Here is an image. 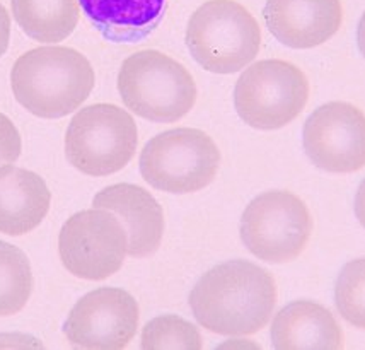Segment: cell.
I'll use <instances>...</instances> for the list:
<instances>
[{"label": "cell", "mask_w": 365, "mask_h": 350, "mask_svg": "<svg viewBox=\"0 0 365 350\" xmlns=\"http://www.w3.org/2000/svg\"><path fill=\"white\" fill-rule=\"evenodd\" d=\"M277 284L267 270L230 260L202 275L190 294V308L208 331L225 336L253 335L270 321Z\"/></svg>", "instance_id": "6da1fadb"}, {"label": "cell", "mask_w": 365, "mask_h": 350, "mask_svg": "<svg viewBox=\"0 0 365 350\" xmlns=\"http://www.w3.org/2000/svg\"><path fill=\"white\" fill-rule=\"evenodd\" d=\"M19 104L40 118H62L79 109L94 87L89 60L73 48L41 46L17 59L11 72Z\"/></svg>", "instance_id": "7a4b0ae2"}, {"label": "cell", "mask_w": 365, "mask_h": 350, "mask_svg": "<svg viewBox=\"0 0 365 350\" xmlns=\"http://www.w3.org/2000/svg\"><path fill=\"white\" fill-rule=\"evenodd\" d=\"M125 106L154 124H175L197 103V84L180 62L158 50H143L125 60L118 74Z\"/></svg>", "instance_id": "3957f363"}, {"label": "cell", "mask_w": 365, "mask_h": 350, "mask_svg": "<svg viewBox=\"0 0 365 350\" xmlns=\"http://www.w3.org/2000/svg\"><path fill=\"white\" fill-rule=\"evenodd\" d=\"M186 46L195 62L208 72L234 74L256 59L262 31L241 4L208 0L190 17Z\"/></svg>", "instance_id": "277c9868"}, {"label": "cell", "mask_w": 365, "mask_h": 350, "mask_svg": "<svg viewBox=\"0 0 365 350\" xmlns=\"http://www.w3.org/2000/svg\"><path fill=\"white\" fill-rule=\"evenodd\" d=\"M137 124L115 104L99 103L82 108L65 135V156L73 168L89 176H110L135 156Z\"/></svg>", "instance_id": "5b68a950"}, {"label": "cell", "mask_w": 365, "mask_h": 350, "mask_svg": "<svg viewBox=\"0 0 365 350\" xmlns=\"http://www.w3.org/2000/svg\"><path fill=\"white\" fill-rule=\"evenodd\" d=\"M142 178L168 194H195L210 185L220 166V151L198 129H175L155 135L140 154Z\"/></svg>", "instance_id": "8992f818"}, {"label": "cell", "mask_w": 365, "mask_h": 350, "mask_svg": "<svg viewBox=\"0 0 365 350\" xmlns=\"http://www.w3.org/2000/svg\"><path fill=\"white\" fill-rule=\"evenodd\" d=\"M309 82L301 69L284 60H262L237 79L234 106L241 120L258 130H277L302 113Z\"/></svg>", "instance_id": "52a82bcc"}, {"label": "cell", "mask_w": 365, "mask_h": 350, "mask_svg": "<svg viewBox=\"0 0 365 350\" xmlns=\"http://www.w3.org/2000/svg\"><path fill=\"white\" fill-rule=\"evenodd\" d=\"M312 219L306 204L290 191H264L251 200L241 217V239L267 264L297 258L311 238Z\"/></svg>", "instance_id": "ba28073f"}, {"label": "cell", "mask_w": 365, "mask_h": 350, "mask_svg": "<svg viewBox=\"0 0 365 350\" xmlns=\"http://www.w3.org/2000/svg\"><path fill=\"white\" fill-rule=\"evenodd\" d=\"M58 253L65 269L76 277L104 280L123 265L128 255V236L110 210H82L60 231Z\"/></svg>", "instance_id": "9c48e42d"}, {"label": "cell", "mask_w": 365, "mask_h": 350, "mask_svg": "<svg viewBox=\"0 0 365 350\" xmlns=\"http://www.w3.org/2000/svg\"><path fill=\"white\" fill-rule=\"evenodd\" d=\"M302 144L311 163L323 171H359L365 166V115L350 103H326L304 124Z\"/></svg>", "instance_id": "30bf717a"}, {"label": "cell", "mask_w": 365, "mask_h": 350, "mask_svg": "<svg viewBox=\"0 0 365 350\" xmlns=\"http://www.w3.org/2000/svg\"><path fill=\"white\" fill-rule=\"evenodd\" d=\"M138 328V304L123 289L101 287L77 301L63 323L72 347L120 350L132 342Z\"/></svg>", "instance_id": "8fae6325"}, {"label": "cell", "mask_w": 365, "mask_h": 350, "mask_svg": "<svg viewBox=\"0 0 365 350\" xmlns=\"http://www.w3.org/2000/svg\"><path fill=\"white\" fill-rule=\"evenodd\" d=\"M263 16L282 45L307 50L336 34L343 11L340 0H267Z\"/></svg>", "instance_id": "7c38bea8"}, {"label": "cell", "mask_w": 365, "mask_h": 350, "mask_svg": "<svg viewBox=\"0 0 365 350\" xmlns=\"http://www.w3.org/2000/svg\"><path fill=\"white\" fill-rule=\"evenodd\" d=\"M94 209L110 210L120 219L128 236V255H154L164 234V214L158 200L142 186L118 183L106 186L93 200Z\"/></svg>", "instance_id": "4fadbf2b"}, {"label": "cell", "mask_w": 365, "mask_h": 350, "mask_svg": "<svg viewBox=\"0 0 365 350\" xmlns=\"http://www.w3.org/2000/svg\"><path fill=\"white\" fill-rule=\"evenodd\" d=\"M272 344L277 350H336L343 347V331L324 306L295 301L273 319Z\"/></svg>", "instance_id": "5bb4252c"}, {"label": "cell", "mask_w": 365, "mask_h": 350, "mask_svg": "<svg viewBox=\"0 0 365 350\" xmlns=\"http://www.w3.org/2000/svg\"><path fill=\"white\" fill-rule=\"evenodd\" d=\"M51 194L40 174L16 166L0 168V233L23 236L41 224Z\"/></svg>", "instance_id": "9a60e30c"}, {"label": "cell", "mask_w": 365, "mask_h": 350, "mask_svg": "<svg viewBox=\"0 0 365 350\" xmlns=\"http://www.w3.org/2000/svg\"><path fill=\"white\" fill-rule=\"evenodd\" d=\"M86 17L111 43H140L163 21L166 0H79Z\"/></svg>", "instance_id": "2e32d148"}, {"label": "cell", "mask_w": 365, "mask_h": 350, "mask_svg": "<svg viewBox=\"0 0 365 350\" xmlns=\"http://www.w3.org/2000/svg\"><path fill=\"white\" fill-rule=\"evenodd\" d=\"M19 28L40 43L68 38L79 23V0H11Z\"/></svg>", "instance_id": "e0dca14e"}, {"label": "cell", "mask_w": 365, "mask_h": 350, "mask_svg": "<svg viewBox=\"0 0 365 350\" xmlns=\"http://www.w3.org/2000/svg\"><path fill=\"white\" fill-rule=\"evenodd\" d=\"M33 272L28 256L14 244L0 241V316H12L28 304Z\"/></svg>", "instance_id": "ac0fdd59"}, {"label": "cell", "mask_w": 365, "mask_h": 350, "mask_svg": "<svg viewBox=\"0 0 365 350\" xmlns=\"http://www.w3.org/2000/svg\"><path fill=\"white\" fill-rule=\"evenodd\" d=\"M202 345L198 328L175 314L150 319L142 331L145 350H200Z\"/></svg>", "instance_id": "d6986e66"}, {"label": "cell", "mask_w": 365, "mask_h": 350, "mask_svg": "<svg viewBox=\"0 0 365 350\" xmlns=\"http://www.w3.org/2000/svg\"><path fill=\"white\" fill-rule=\"evenodd\" d=\"M334 304L345 321L365 330V258L341 269L334 286Z\"/></svg>", "instance_id": "ffe728a7"}, {"label": "cell", "mask_w": 365, "mask_h": 350, "mask_svg": "<svg viewBox=\"0 0 365 350\" xmlns=\"http://www.w3.org/2000/svg\"><path fill=\"white\" fill-rule=\"evenodd\" d=\"M21 156V135L16 125L0 113V166L16 163Z\"/></svg>", "instance_id": "44dd1931"}, {"label": "cell", "mask_w": 365, "mask_h": 350, "mask_svg": "<svg viewBox=\"0 0 365 350\" xmlns=\"http://www.w3.org/2000/svg\"><path fill=\"white\" fill-rule=\"evenodd\" d=\"M9 39H11V16L0 4V56L7 51Z\"/></svg>", "instance_id": "7402d4cb"}, {"label": "cell", "mask_w": 365, "mask_h": 350, "mask_svg": "<svg viewBox=\"0 0 365 350\" xmlns=\"http://www.w3.org/2000/svg\"><path fill=\"white\" fill-rule=\"evenodd\" d=\"M355 216L360 224L365 227V179L360 183L357 195H355Z\"/></svg>", "instance_id": "603a6c76"}, {"label": "cell", "mask_w": 365, "mask_h": 350, "mask_svg": "<svg viewBox=\"0 0 365 350\" xmlns=\"http://www.w3.org/2000/svg\"><path fill=\"white\" fill-rule=\"evenodd\" d=\"M357 43H359L360 54H362L365 59V12L362 14V17H360V23L357 28Z\"/></svg>", "instance_id": "cb8c5ba5"}]
</instances>
